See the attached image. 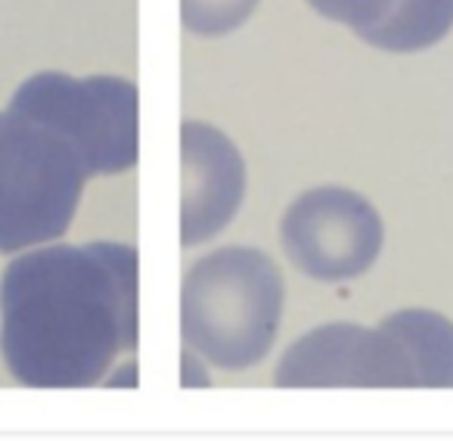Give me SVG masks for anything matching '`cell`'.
<instances>
[{
    "instance_id": "obj_10",
    "label": "cell",
    "mask_w": 453,
    "mask_h": 441,
    "mask_svg": "<svg viewBox=\"0 0 453 441\" xmlns=\"http://www.w3.org/2000/svg\"><path fill=\"white\" fill-rule=\"evenodd\" d=\"M258 0H180V22L189 35L220 38L246 26Z\"/></svg>"
},
{
    "instance_id": "obj_7",
    "label": "cell",
    "mask_w": 453,
    "mask_h": 441,
    "mask_svg": "<svg viewBox=\"0 0 453 441\" xmlns=\"http://www.w3.org/2000/svg\"><path fill=\"white\" fill-rule=\"evenodd\" d=\"M183 205L180 243L199 246L236 218L246 196V162L218 128L187 121L180 128Z\"/></svg>"
},
{
    "instance_id": "obj_6",
    "label": "cell",
    "mask_w": 453,
    "mask_h": 441,
    "mask_svg": "<svg viewBox=\"0 0 453 441\" xmlns=\"http://www.w3.org/2000/svg\"><path fill=\"white\" fill-rule=\"evenodd\" d=\"M273 383L280 389H419V373L388 321L376 329L329 323L311 329L283 354Z\"/></svg>"
},
{
    "instance_id": "obj_2",
    "label": "cell",
    "mask_w": 453,
    "mask_h": 441,
    "mask_svg": "<svg viewBox=\"0 0 453 441\" xmlns=\"http://www.w3.org/2000/svg\"><path fill=\"white\" fill-rule=\"evenodd\" d=\"M283 321V274L258 249H218L196 261L180 290L189 352L220 370H249L271 354Z\"/></svg>"
},
{
    "instance_id": "obj_5",
    "label": "cell",
    "mask_w": 453,
    "mask_h": 441,
    "mask_svg": "<svg viewBox=\"0 0 453 441\" xmlns=\"http://www.w3.org/2000/svg\"><path fill=\"white\" fill-rule=\"evenodd\" d=\"M283 249L302 274L323 283L354 280L382 252V218L345 187H317L298 196L283 218Z\"/></svg>"
},
{
    "instance_id": "obj_3",
    "label": "cell",
    "mask_w": 453,
    "mask_h": 441,
    "mask_svg": "<svg viewBox=\"0 0 453 441\" xmlns=\"http://www.w3.org/2000/svg\"><path fill=\"white\" fill-rule=\"evenodd\" d=\"M90 168L44 121L0 112V252H22L69 230Z\"/></svg>"
},
{
    "instance_id": "obj_8",
    "label": "cell",
    "mask_w": 453,
    "mask_h": 441,
    "mask_svg": "<svg viewBox=\"0 0 453 441\" xmlns=\"http://www.w3.org/2000/svg\"><path fill=\"white\" fill-rule=\"evenodd\" d=\"M320 16L354 28L388 53L434 47L453 28V0H308Z\"/></svg>"
},
{
    "instance_id": "obj_1",
    "label": "cell",
    "mask_w": 453,
    "mask_h": 441,
    "mask_svg": "<svg viewBox=\"0 0 453 441\" xmlns=\"http://www.w3.org/2000/svg\"><path fill=\"white\" fill-rule=\"evenodd\" d=\"M137 348V249L50 246L0 280V352L16 383L88 389Z\"/></svg>"
},
{
    "instance_id": "obj_4",
    "label": "cell",
    "mask_w": 453,
    "mask_h": 441,
    "mask_svg": "<svg viewBox=\"0 0 453 441\" xmlns=\"http://www.w3.org/2000/svg\"><path fill=\"white\" fill-rule=\"evenodd\" d=\"M10 109L72 140L94 177L121 174L137 165V88L127 78L41 72L16 88Z\"/></svg>"
},
{
    "instance_id": "obj_9",
    "label": "cell",
    "mask_w": 453,
    "mask_h": 441,
    "mask_svg": "<svg viewBox=\"0 0 453 441\" xmlns=\"http://www.w3.org/2000/svg\"><path fill=\"white\" fill-rule=\"evenodd\" d=\"M385 321L401 333L419 389H453V323L434 311H397Z\"/></svg>"
}]
</instances>
